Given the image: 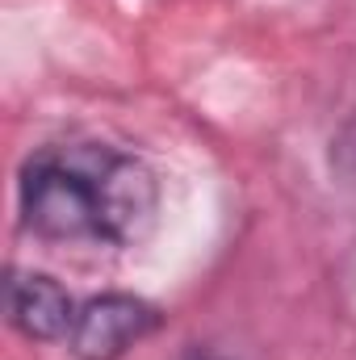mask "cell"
<instances>
[{
	"mask_svg": "<svg viewBox=\"0 0 356 360\" xmlns=\"http://www.w3.org/2000/svg\"><path fill=\"white\" fill-rule=\"evenodd\" d=\"M164 327V310L134 293H96L76 306L68 352L76 360H122Z\"/></svg>",
	"mask_w": 356,
	"mask_h": 360,
	"instance_id": "7a4b0ae2",
	"label": "cell"
},
{
	"mask_svg": "<svg viewBox=\"0 0 356 360\" xmlns=\"http://www.w3.org/2000/svg\"><path fill=\"white\" fill-rule=\"evenodd\" d=\"M17 210L21 226L51 243L134 248L160 218V180L109 143H51L21 164Z\"/></svg>",
	"mask_w": 356,
	"mask_h": 360,
	"instance_id": "6da1fadb",
	"label": "cell"
},
{
	"mask_svg": "<svg viewBox=\"0 0 356 360\" xmlns=\"http://www.w3.org/2000/svg\"><path fill=\"white\" fill-rule=\"evenodd\" d=\"M184 360H235V356L218 352V348H193V352H184Z\"/></svg>",
	"mask_w": 356,
	"mask_h": 360,
	"instance_id": "277c9868",
	"label": "cell"
},
{
	"mask_svg": "<svg viewBox=\"0 0 356 360\" xmlns=\"http://www.w3.org/2000/svg\"><path fill=\"white\" fill-rule=\"evenodd\" d=\"M4 310H8V327L30 344H68V331L76 323L72 293L55 276L34 269H8Z\"/></svg>",
	"mask_w": 356,
	"mask_h": 360,
	"instance_id": "3957f363",
	"label": "cell"
}]
</instances>
